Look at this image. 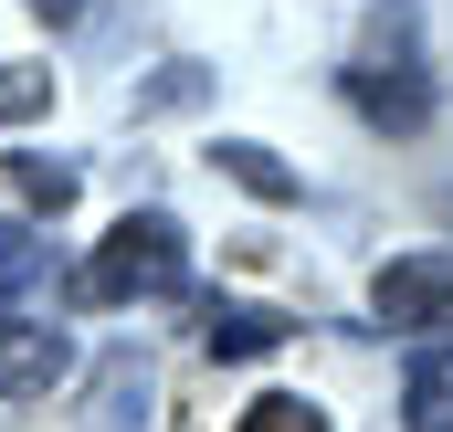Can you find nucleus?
I'll return each instance as SVG.
<instances>
[{
    "mask_svg": "<svg viewBox=\"0 0 453 432\" xmlns=\"http://www.w3.org/2000/svg\"><path fill=\"white\" fill-rule=\"evenodd\" d=\"M348 106L369 116V127H390V137H411V127L433 116V74H422V21H411V11H380V21L358 32V64H348Z\"/></svg>",
    "mask_w": 453,
    "mask_h": 432,
    "instance_id": "f257e3e1",
    "label": "nucleus"
},
{
    "mask_svg": "<svg viewBox=\"0 0 453 432\" xmlns=\"http://www.w3.org/2000/svg\"><path fill=\"white\" fill-rule=\"evenodd\" d=\"M180 285H190V243H180L169 212H127L106 232V253L85 264V296L96 306H148V296H180Z\"/></svg>",
    "mask_w": 453,
    "mask_h": 432,
    "instance_id": "f03ea898",
    "label": "nucleus"
},
{
    "mask_svg": "<svg viewBox=\"0 0 453 432\" xmlns=\"http://www.w3.org/2000/svg\"><path fill=\"white\" fill-rule=\"evenodd\" d=\"M380 327H453V253H401L369 274Z\"/></svg>",
    "mask_w": 453,
    "mask_h": 432,
    "instance_id": "7ed1b4c3",
    "label": "nucleus"
},
{
    "mask_svg": "<svg viewBox=\"0 0 453 432\" xmlns=\"http://www.w3.org/2000/svg\"><path fill=\"white\" fill-rule=\"evenodd\" d=\"M401 422L411 432H453V327L401 369Z\"/></svg>",
    "mask_w": 453,
    "mask_h": 432,
    "instance_id": "20e7f679",
    "label": "nucleus"
},
{
    "mask_svg": "<svg viewBox=\"0 0 453 432\" xmlns=\"http://www.w3.org/2000/svg\"><path fill=\"white\" fill-rule=\"evenodd\" d=\"M137 412H148V359L116 348L106 369H96V412H85V432H137Z\"/></svg>",
    "mask_w": 453,
    "mask_h": 432,
    "instance_id": "39448f33",
    "label": "nucleus"
},
{
    "mask_svg": "<svg viewBox=\"0 0 453 432\" xmlns=\"http://www.w3.org/2000/svg\"><path fill=\"white\" fill-rule=\"evenodd\" d=\"M64 274H53V243L42 232H0V306H42Z\"/></svg>",
    "mask_w": 453,
    "mask_h": 432,
    "instance_id": "423d86ee",
    "label": "nucleus"
},
{
    "mask_svg": "<svg viewBox=\"0 0 453 432\" xmlns=\"http://www.w3.org/2000/svg\"><path fill=\"white\" fill-rule=\"evenodd\" d=\"M53 369H64V337H53V327H11L0 317V401H11V390H42Z\"/></svg>",
    "mask_w": 453,
    "mask_h": 432,
    "instance_id": "0eeeda50",
    "label": "nucleus"
},
{
    "mask_svg": "<svg viewBox=\"0 0 453 432\" xmlns=\"http://www.w3.org/2000/svg\"><path fill=\"white\" fill-rule=\"evenodd\" d=\"M285 337H296V317H274V306H222L211 317V359H264Z\"/></svg>",
    "mask_w": 453,
    "mask_h": 432,
    "instance_id": "6e6552de",
    "label": "nucleus"
},
{
    "mask_svg": "<svg viewBox=\"0 0 453 432\" xmlns=\"http://www.w3.org/2000/svg\"><path fill=\"white\" fill-rule=\"evenodd\" d=\"M211 158H222V169L242 180V190H253V201H296V169H285V158H264L253 137H222Z\"/></svg>",
    "mask_w": 453,
    "mask_h": 432,
    "instance_id": "1a4fd4ad",
    "label": "nucleus"
},
{
    "mask_svg": "<svg viewBox=\"0 0 453 432\" xmlns=\"http://www.w3.org/2000/svg\"><path fill=\"white\" fill-rule=\"evenodd\" d=\"M11 190H21L32 212H64V201H74V169L42 158V148H11Z\"/></svg>",
    "mask_w": 453,
    "mask_h": 432,
    "instance_id": "9d476101",
    "label": "nucleus"
},
{
    "mask_svg": "<svg viewBox=\"0 0 453 432\" xmlns=\"http://www.w3.org/2000/svg\"><path fill=\"white\" fill-rule=\"evenodd\" d=\"M232 432H327V412H317V401H296V390H264Z\"/></svg>",
    "mask_w": 453,
    "mask_h": 432,
    "instance_id": "9b49d317",
    "label": "nucleus"
},
{
    "mask_svg": "<svg viewBox=\"0 0 453 432\" xmlns=\"http://www.w3.org/2000/svg\"><path fill=\"white\" fill-rule=\"evenodd\" d=\"M53 106V74H42V64H11V74H0V127H21V116H42Z\"/></svg>",
    "mask_w": 453,
    "mask_h": 432,
    "instance_id": "f8f14e48",
    "label": "nucleus"
},
{
    "mask_svg": "<svg viewBox=\"0 0 453 432\" xmlns=\"http://www.w3.org/2000/svg\"><path fill=\"white\" fill-rule=\"evenodd\" d=\"M32 11H53V21H64V11H74V0H32Z\"/></svg>",
    "mask_w": 453,
    "mask_h": 432,
    "instance_id": "ddd939ff",
    "label": "nucleus"
}]
</instances>
